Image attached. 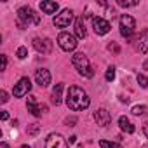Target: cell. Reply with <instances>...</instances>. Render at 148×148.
I'll return each mask as SVG.
<instances>
[{"label": "cell", "instance_id": "obj_1", "mask_svg": "<svg viewBox=\"0 0 148 148\" xmlns=\"http://www.w3.org/2000/svg\"><path fill=\"white\" fill-rule=\"evenodd\" d=\"M91 105V99L87 96V92L77 86H71L66 92V106L73 112H80V110H86L87 106Z\"/></svg>", "mask_w": 148, "mask_h": 148}, {"label": "cell", "instance_id": "obj_2", "mask_svg": "<svg viewBox=\"0 0 148 148\" xmlns=\"http://www.w3.org/2000/svg\"><path fill=\"white\" fill-rule=\"evenodd\" d=\"M71 64L75 66V70L80 73L82 77L86 79H92L94 77V70L89 63V58L84 54V52H77V54H73L71 56Z\"/></svg>", "mask_w": 148, "mask_h": 148}, {"label": "cell", "instance_id": "obj_3", "mask_svg": "<svg viewBox=\"0 0 148 148\" xmlns=\"http://www.w3.org/2000/svg\"><path fill=\"white\" fill-rule=\"evenodd\" d=\"M18 18H19V26L21 28H25V26H37L40 23V16L30 7H21L18 11Z\"/></svg>", "mask_w": 148, "mask_h": 148}, {"label": "cell", "instance_id": "obj_4", "mask_svg": "<svg viewBox=\"0 0 148 148\" xmlns=\"http://www.w3.org/2000/svg\"><path fill=\"white\" fill-rule=\"evenodd\" d=\"M58 44H59V47L63 49V51H66V52H70V51H75L77 49V37L75 35H71V33H68V32H63V33H59L58 35Z\"/></svg>", "mask_w": 148, "mask_h": 148}, {"label": "cell", "instance_id": "obj_5", "mask_svg": "<svg viewBox=\"0 0 148 148\" xmlns=\"http://www.w3.org/2000/svg\"><path fill=\"white\" fill-rule=\"evenodd\" d=\"M71 21H73V12H71L70 9H63V11H61L59 14H56L54 19H52V23H54L56 28H66V26H70Z\"/></svg>", "mask_w": 148, "mask_h": 148}, {"label": "cell", "instance_id": "obj_6", "mask_svg": "<svg viewBox=\"0 0 148 148\" xmlns=\"http://www.w3.org/2000/svg\"><path fill=\"white\" fill-rule=\"evenodd\" d=\"M134 28H136V21L132 16L129 14H124L120 18V35L122 37H131L134 33Z\"/></svg>", "mask_w": 148, "mask_h": 148}, {"label": "cell", "instance_id": "obj_7", "mask_svg": "<svg viewBox=\"0 0 148 148\" xmlns=\"http://www.w3.org/2000/svg\"><path fill=\"white\" fill-rule=\"evenodd\" d=\"M30 91H32V82H30L28 77H23V79L14 86V91H12V92H14L16 98H23V96L28 94Z\"/></svg>", "mask_w": 148, "mask_h": 148}, {"label": "cell", "instance_id": "obj_8", "mask_svg": "<svg viewBox=\"0 0 148 148\" xmlns=\"http://www.w3.org/2000/svg\"><path fill=\"white\" fill-rule=\"evenodd\" d=\"M45 148H68V143L61 134H49L45 139Z\"/></svg>", "mask_w": 148, "mask_h": 148}, {"label": "cell", "instance_id": "obj_9", "mask_svg": "<svg viewBox=\"0 0 148 148\" xmlns=\"http://www.w3.org/2000/svg\"><path fill=\"white\" fill-rule=\"evenodd\" d=\"M33 47L42 52V54H51L52 52V42L49 38H42V37H35L33 38Z\"/></svg>", "mask_w": 148, "mask_h": 148}, {"label": "cell", "instance_id": "obj_10", "mask_svg": "<svg viewBox=\"0 0 148 148\" xmlns=\"http://www.w3.org/2000/svg\"><path fill=\"white\" fill-rule=\"evenodd\" d=\"M92 28L96 32V35H106L110 32V23L103 18H92Z\"/></svg>", "mask_w": 148, "mask_h": 148}, {"label": "cell", "instance_id": "obj_11", "mask_svg": "<svg viewBox=\"0 0 148 148\" xmlns=\"http://www.w3.org/2000/svg\"><path fill=\"white\" fill-rule=\"evenodd\" d=\"M35 80H37V84L40 87H47L51 84V73H49V70H45V68L37 70L35 71Z\"/></svg>", "mask_w": 148, "mask_h": 148}, {"label": "cell", "instance_id": "obj_12", "mask_svg": "<svg viewBox=\"0 0 148 148\" xmlns=\"http://www.w3.org/2000/svg\"><path fill=\"white\" fill-rule=\"evenodd\" d=\"M94 120L98 122V125L105 127V125H108V124H110L112 115H110V112H106L105 108H99V110H96V112H94Z\"/></svg>", "mask_w": 148, "mask_h": 148}, {"label": "cell", "instance_id": "obj_13", "mask_svg": "<svg viewBox=\"0 0 148 148\" xmlns=\"http://www.w3.org/2000/svg\"><path fill=\"white\" fill-rule=\"evenodd\" d=\"M26 106H28V112H32L35 117H40V115H42V112H45V110H47L45 106H38V105H37L35 96H28V103H26Z\"/></svg>", "mask_w": 148, "mask_h": 148}, {"label": "cell", "instance_id": "obj_14", "mask_svg": "<svg viewBox=\"0 0 148 148\" xmlns=\"http://www.w3.org/2000/svg\"><path fill=\"white\" fill-rule=\"evenodd\" d=\"M136 49L141 52V54H146L148 52V30H145L139 38H138V44H136Z\"/></svg>", "mask_w": 148, "mask_h": 148}, {"label": "cell", "instance_id": "obj_15", "mask_svg": "<svg viewBox=\"0 0 148 148\" xmlns=\"http://www.w3.org/2000/svg\"><path fill=\"white\" fill-rule=\"evenodd\" d=\"M40 9H42V12L44 14H54L58 9H59V5L56 4V2H40Z\"/></svg>", "mask_w": 148, "mask_h": 148}, {"label": "cell", "instance_id": "obj_16", "mask_svg": "<svg viewBox=\"0 0 148 148\" xmlns=\"http://www.w3.org/2000/svg\"><path fill=\"white\" fill-rule=\"evenodd\" d=\"M119 125H120V129H122L124 132H127V134H132V132H134V125L129 122L127 117H120V119H119Z\"/></svg>", "mask_w": 148, "mask_h": 148}, {"label": "cell", "instance_id": "obj_17", "mask_svg": "<svg viewBox=\"0 0 148 148\" xmlns=\"http://www.w3.org/2000/svg\"><path fill=\"white\" fill-rule=\"evenodd\" d=\"M61 92H63V84H56L52 89V103L54 105L61 103Z\"/></svg>", "mask_w": 148, "mask_h": 148}, {"label": "cell", "instance_id": "obj_18", "mask_svg": "<svg viewBox=\"0 0 148 148\" xmlns=\"http://www.w3.org/2000/svg\"><path fill=\"white\" fill-rule=\"evenodd\" d=\"M75 33H77L79 38H84V37L87 35V32H86V28H84V25H82V19H77V21H75Z\"/></svg>", "mask_w": 148, "mask_h": 148}, {"label": "cell", "instance_id": "obj_19", "mask_svg": "<svg viewBox=\"0 0 148 148\" xmlns=\"http://www.w3.org/2000/svg\"><path fill=\"white\" fill-rule=\"evenodd\" d=\"M26 132H28L30 136H35V134H38V132H40V125H38L37 122H33V124H30V125H28Z\"/></svg>", "mask_w": 148, "mask_h": 148}, {"label": "cell", "instance_id": "obj_20", "mask_svg": "<svg viewBox=\"0 0 148 148\" xmlns=\"http://www.w3.org/2000/svg\"><path fill=\"white\" fill-rule=\"evenodd\" d=\"M99 146L101 148H122L119 143H112V141H106V139H101L99 141Z\"/></svg>", "mask_w": 148, "mask_h": 148}, {"label": "cell", "instance_id": "obj_21", "mask_svg": "<svg viewBox=\"0 0 148 148\" xmlns=\"http://www.w3.org/2000/svg\"><path fill=\"white\" fill-rule=\"evenodd\" d=\"M105 79H106L108 82H112V80L115 79V68H113V66H110V68L106 70V75H105Z\"/></svg>", "mask_w": 148, "mask_h": 148}, {"label": "cell", "instance_id": "obj_22", "mask_svg": "<svg viewBox=\"0 0 148 148\" xmlns=\"http://www.w3.org/2000/svg\"><path fill=\"white\" fill-rule=\"evenodd\" d=\"M136 79H138V84H139L141 87H148V79H146L145 75H141V73H138V77H136Z\"/></svg>", "mask_w": 148, "mask_h": 148}, {"label": "cell", "instance_id": "obj_23", "mask_svg": "<svg viewBox=\"0 0 148 148\" xmlns=\"http://www.w3.org/2000/svg\"><path fill=\"white\" fill-rule=\"evenodd\" d=\"M120 7H134V5H138V0H132V2H125V0H119L117 2Z\"/></svg>", "mask_w": 148, "mask_h": 148}, {"label": "cell", "instance_id": "obj_24", "mask_svg": "<svg viewBox=\"0 0 148 148\" xmlns=\"http://www.w3.org/2000/svg\"><path fill=\"white\" fill-rule=\"evenodd\" d=\"M145 110H146V106H143V105H138V106H134L131 112H132L134 115H141V113H145Z\"/></svg>", "mask_w": 148, "mask_h": 148}, {"label": "cell", "instance_id": "obj_25", "mask_svg": "<svg viewBox=\"0 0 148 148\" xmlns=\"http://www.w3.org/2000/svg\"><path fill=\"white\" fill-rule=\"evenodd\" d=\"M16 54H18V58H19V59H25V58L28 56V51H26V47H19Z\"/></svg>", "mask_w": 148, "mask_h": 148}, {"label": "cell", "instance_id": "obj_26", "mask_svg": "<svg viewBox=\"0 0 148 148\" xmlns=\"http://www.w3.org/2000/svg\"><path fill=\"white\" fill-rule=\"evenodd\" d=\"M9 98H7V92L5 91H0V101H2V103H5Z\"/></svg>", "mask_w": 148, "mask_h": 148}, {"label": "cell", "instance_id": "obj_27", "mask_svg": "<svg viewBox=\"0 0 148 148\" xmlns=\"http://www.w3.org/2000/svg\"><path fill=\"white\" fill-rule=\"evenodd\" d=\"M5 68H7V56L2 54V70H5Z\"/></svg>", "mask_w": 148, "mask_h": 148}, {"label": "cell", "instance_id": "obj_28", "mask_svg": "<svg viewBox=\"0 0 148 148\" xmlns=\"http://www.w3.org/2000/svg\"><path fill=\"white\" fill-rule=\"evenodd\" d=\"M75 122H77L75 117H73V119H66V124H75Z\"/></svg>", "mask_w": 148, "mask_h": 148}, {"label": "cell", "instance_id": "obj_29", "mask_svg": "<svg viewBox=\"0 0 148 148\" xmlns=\"http://www.w3.org/2000/svg\"><path fill=\"white\" fill-rule=\"evenodd\" d=\"M9 119V113L7 112H2V120H7Z\"/></svg>", "mask_w": 148, "mask_h": 148}, {"label": "cell", "instance_id": "obj_30", "mask_svg": "<svg viewBox=\"0 0 148 148\" xmlns=\"http://www.w3.org/2000/svg\"><path fill=\"white\" fill-rule=\"evenodd\" d=\"M143 132H145V136L148 138V124H145V127H143Z\"/></svg>", "mask_w": 148, "mask_h": 148}, {"label": "cell", "instance_id": "obj_31", "mask_svg": "<svg viewBox=\"0 0 148 148\" xmlns=\"http://www.w3.org/2000/svg\"><path fill=\"white\" fill-rule=\"evenodd\" d=\"M0 148H9V145H7L5 141H2V145H0Z\"/></svg>", "mask_w": 148, "mask_h": 148}, {"label": "cell", "instance_id": "obj_32", "mask_svg": "<svg viewBox=\"0 0 148 148\" xmlns=\"http://www.w3.org/2000/svg\"><path fill=\"white\" fill-rule=\"evenodd\" d=\"M143 70H148V61H146V63L143 64Z\"/></svg>", "mask_w": 148, "mask_h": 148}, {"label": "cell", "instance_id": "obj_33", "mask_svg": "<svg viewBox=\"0 0 148 148\" xmlns=\"http://www.w3.org/2000/svg\"><path fill=\"white\" fill-rule=\"evenodd\" d=\"M21 148H30V146H28V145H25V146H21Z\"/></svg>", "mask_w": 148, "mask_h": 148}]
</instances>
